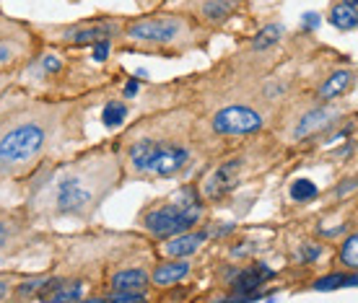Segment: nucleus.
<instances>
[{
	"label": "nucleus",
	"instance_id": "8",
	"mask_svg": "<svg viewBox=\"0 0 358 303\" xmlns=\"http://www.w3.org/2000/svg\"><path fill=\"white\" fill-rule=\"evenodd\" d=\"M55 228L39 226L29 215L24 202L0 205V267L21 259L50 257Z\"/></svg>",
	"mask_w": 358,
	"mask_h": 303
},
{
	"label": "nucleus",
	"instance_id": "3",
	"mask_svg": "<svg viewBox=\"0 0 358 303\" xmlns=\"http://www.w3.org/2000/svg\"><path fill=\"white\" fill-rule=\"evenodd\" d=\"M125 184L112 138L86 143L47 163L29 179L21 202L39 226L55 228L63 221L91 226L117 189Z\"/></svg>",
	"mask_w": 358,
	"mask_h": 303
},
{
	"label": "nucleus",
	"instance_id": "15",
	"mask_svg": "<svg viewBox=\"0 0 358 303\" xmlns=\"http://www.w3.org/2000/svg\"><path fill=\"white\" fill-rule=\"evenodd\" d=\"M288 257H291V265H294V267L314 269L320 262L332 257V246H330V241H324L312 233V236H304V239L294 241Z\"/></svg>",
	"mask_w": 358,
	"mask_h": 303
},
{
	"label": "nucleus",
	"instance_id": "13",
	"mask_svg": "<svg viewBox=\"0 0 358 303\" xmlns=\"http://www.w3.org/2000/svg\"><path fill=\"white\" fill-rule=\"evenodd\" d=\"M192 272H195V257H156L151 265L153 293L187 283Z\"/></svg>",
	"mask_w": 358,
	"mask_h": 303
},
{
	"label": "nucleus",
	"instance_id": "19",
	"mask_svg": "<svg viewBox=\"0 0 358 303\" xmlns=\"http://www.w3.org/2000/svg\"><path fill=\"white\" fill-rule=\"evenodd\" d=\"M332 262L341 269H358V233L348 231L343 239H338V246L332 251Z\"/></svg>",
	"mask_w": 358,
	"mask_h": 303
},
{
	"label": "nucleus",
	"instance_id": "9",
	"mask_svg": "<svg viewBox=\"0 0 358 303\" xmlns=\"http://www.w3.org/2000/svg\"><path fill=\"white\" fill-rule=\"evenodd\" d=\"M125 18L127 16H120V13H94L71 24H36V21L31 24L45 45L65 47V50H89L101 39L117 42Z\"/></svg>",
	"mask_w": 358,
	"mask_h": 303
},
{
	"label": "nucleus",
	"instance_id": "5",
	"mask_svg": "<svg viewBox=\"0 0 358 303\" xmlns=\"http://www.w3.org/2000/svg\"><path fill=\"white\" fill-rule=\"evenodd\" d=\"M283 156H288V148L278 140L273 130L252 135L218 153L197 174L195 187L208 207L226 205L229 200L242 195V189L252 179H262L268 171L275 169Z\"/></svg>",
	"mask_w": 358,
	"mask_h": 303
},
{
	"label": "nucleus",
	"instance_id": "22",
	"mask_svg": "<svg viewBox=\"0 0 358 303\" xmlns=\"http://www.w3.org/2000/svg\"><path fill=\"white\" fill-rule=\"evenodd\" d=\"M27 269L21 267H0V303L13 301V290H16L18 280L24 277Z\"/></svg>",
	"mask_w": 358,
	"mask_h": 303
},
{
	"label": "nucleus",
	"instance_id": "26",
	"mask_svg": "<svg viewBox=\"0 0 358 303\" xmlns=\"http://www.w3.org/2000/svg\"><path fill=\"white\" fill-rule=\"evenodd\" d=\"M341 3H345V6H353V8H358V0H341Z\"/></svg>",
	"mask_w": 358,
	"mask_h": 303
},
{
	"label": "nucleus",
	"instance_id": "27",
	"mask_svg": "<svg viewBox=\"0 0 358 303\" xmlns=\"http://www.w3.org/2000/svg\"><path fill=\"white\" fill-rule=\"evenodd\" d=\"M138 3H141V6H145V0H138Z\"/></svg>",
	"mask_w": 358,
	"mask_h": 303
},
{
	"label": "nucleus",
	"instance_id": "21",
	"mask_svg": "<svg viewBox=\"0 0 358 303\" xmlns=\"http://www.w3.org/2000/svg\"><path fill=\"white\" fill-rule=\"evenodd\" d=\"M327 21H330L338 31H353V29L358 27V8L335 0L330 6V10H327Z\"/></svg>",
	"mask_w": 358,
	"mask_h": 303
},
{
	"label": "nucleus",
	"instance_id": "23",
	"mask_svg": "<svg viewBox=\"0 0 358 303\" xmlns=\"http://www.w3.org/2000/svg\"><path fill=\"white\" fill-rule=\"evenodd\" d=\"M21 94H24V89H18L16 83H10L8 89L0 94V119H3V114H6L13 104H16V98L21 96Z\"/></svg>",
	"mask_w": 358,
	"mask_h": 303
},
{
	"label": "nucleus",
	"instance_id": "4",
	"mask_svg": "<svg viewBox=\"0 0 358 303\" xmlns=\"http://www.w3.org/2000/svg\"><path fill=\"white\" fill-rule=\"evenodd\" d=\"M127 71L120 63L96 65L89 57V50H65V47H39L34 60L16 75L18 89L29 96L50 101H73L86 96H112Z\"/></svg>",
	"mask_w": 358,
	"mask_h": 303
},
{
	"label": "nucleus",
	"instance_id": "12",
	"mask_svg": "<svg viewBox=\"0 0 358 303\" xmlns=\"http://www.w3.org/2000/svg\"><path fill=\"white\" fill-rule=\"evenodd\" d=\"M356 89V65L353 60H343V63L332 65L330 71L322 73V78L312 86V91L306 96L320 104H330V101H343V98L353 96Z\"/></svg>",
	"mask_w": 358,
	"mask_h": 303
},
{
	"label": "nucleus",
	"instance_id": "10",
	"mask_svg": "<svg viewBox=\"0 0 358 303\" xmlns=\"http://www.w3.org/2000/svg\"><path fill=\"white\" fill-rule=\"evenodd\" d=\"M42 39L31 21L6 16L0 10V78L16 80V75L27 68L39 52Z\"/></svg>",
	"mask_w": 358,
	"mask_h": 303
},
{
	"label": "nucleus",
	"instance_id": "18",
	"mask_svg": "<svg viewBox=\"0 0 358 303\" xmlns=\"http://www.w3.org/2000/svg\"><path fill=\"white\" fill-rule=\"evenodd\" d=\"M356 286H358V269H341V267L322 272V275H317L309 283L312 290H338V288H356Z\"/></svg>",
	"mask_w": 358,
	"mask_h": 303
},
{
	"label": "nucleus",
	"instance_id": "2",
	"mask_svg": "<svg viewBox=\"0 0 358 303\" xmlns=\"http://www.w3.org/2000/svg\"><path fill=\"white\" fill-rule=\"evenodd\" d=\"M104 96L50 101L27 91L0 119V189L18 197L36 171L89 143V114Z\"/></svg>",
	"mask_w": 358,
	"mask_h": 303
},
{
	"label": "nucleus",
	"instance_id": "6",
	"mask_svg": "<svg viewBox=\"0 0 358 303\" xmlns=\"http://www.w3.org/2000/svg\"><path fill=\"white\" fill-rule=\"evenodd\" d=\"M213 31L200 27L185 10H151L127 16L115 42V54H153L182 60L192 52H206Z\"/></svg>",
	"mask_w": 358,
	"mask_h": 303
},
{
	"label": "nucleus",
	"instance_id": "20",
	"mask_svg": "<svg viewBox=\"0 0 358 303\" xmlns=\"http://www.w3.org/2000/svg\"><path fill=\"white\" fill-rule=\"evenodd\" d=\"M320 197H322V192H320V187L314 184L312 179L299 177V179H294V182L288 184V200H291L294 205H299V207L312 205V202H317Z\"/></svg>",
	"mask_w": 358,
	"mask_h": 303
},
{
	"label": "nucleus",
	"instance_id": "24",
	"mask_svg": "<svg viewBox=\"0 0 358 303\" xmlns=\"http://www.w3.org/2000/svg\"><path fill=\"white\" fill-rule=\"evenodd\" d=\"M320 24H322L320 13L309 10V13H304V18H301V29H299V31H304V34H314V31L320 29Z\"/></svg>",
	"mask_w": 358,
	"mask_h": 303
},
{
	"label": "nucleus",
	"instance_id": "14",
	"mask_svg": "<svg viewBox=\"0 0 358 303\" xmlns=\"http://www.w3.org/2000/svg\"><path fill=\"white\" fill-rule=\"evenodd\" d=\"M208 244H210L208 228L200 223L197 228H189V231H182L177 236L156 241V254L159 257H197Z\"/></svg>",
	"mask_w": 358,
	"mask_h": 303
},
{
	"label": "nucleus",
	"instance_id": "7",
	"mask_svg": "<svg viewBox=\"0 0 358 303\" xmlns=\"http://www.w3.org/2000/svg\"><path fill=\"white\" fill-rule=\"evenodd\" d=\"M208 218V205L192 182H179L174 192L156 200H148L133 221L135 231L145 233L151 241H162L177 236L182 231L197 228Z\"/></svg>",
	"mask_w": 358,
	"mask_h": 303
},
{
	"label": "nucleus",
	"instance_id": "17",
	"mask_svg": "<svg viewBox=\"0 0 358 303\" xmlns=\"http://www.w3.org/2000/svg\"><path fill=\"white\" fill-rule=\"evenodd\" d=\"M99 107H101V125L107 127V130H112V133L122 130L130 122V117H133V101L122 98L120 94L107 96Z\"/></svg>",
	"mask_w": 358,
	"mask_h": 303
},
{
	"label": "nucleus",
	"instance_id": "1",
	"mask_svg": "<svg viewBox=\"0 0 358 303\" xmlns=\"http://www.w3.org/2000/svg\"><path fill=\"white\" fill-rule=\"evenodd\" d=\"M171 96L156 86L145 107L112 135L125 182H192L229 145L208 133L187 83H171Z\"/></svg>",
	"mask_w": 358,
	"mask_h": 303
},
{
	"label": "nucleus",
	"instance_id": "11",
	"mask_svg": "<svg viewBox=\"0 0 358 303\" xmlns=\"http://www.w3.org/2000/svg\"><path fill=\"white\" fill-rule=\"evenodd\" d=\"M250 0H185L182 10L195 18L200 27H206L208 31H221L231 21L244 16Z\"/></svg>",
	"mask_w": 358,
	"mask_h": 303
},
{
	"label": "nucleus",
	"instance_id": "25",
	"mask_svg": "<svg viewBox=\"0 0 358 303\" xmlns=\"http://www.w3.org/2000/svg\"><path fill=\"white\" fill-rule=\"evenodd\" d=\"M10 83H13V80H8V78H0V94H3V91L8 89Z\"/></svg>",
	"mask_w": 358,
	"mask_h": 303
},
{
	"label": "nucleus",
	"instance_id": "16",
	"mask_svg": "<svg viewBox=\"0 0 358 303\" xmlns=\"http://www.w3.org/2000/svg\"><path fill=\"white\" fill-rule=\"evenodd\" d=\"M286 42H288L286 27L280 21H268V24H262L252 36H247L244 47L252 50V52H273V50H280Z\"/></svg>",
	"mask_w": 358,
	"mask_h": 303
}]
</instances>
